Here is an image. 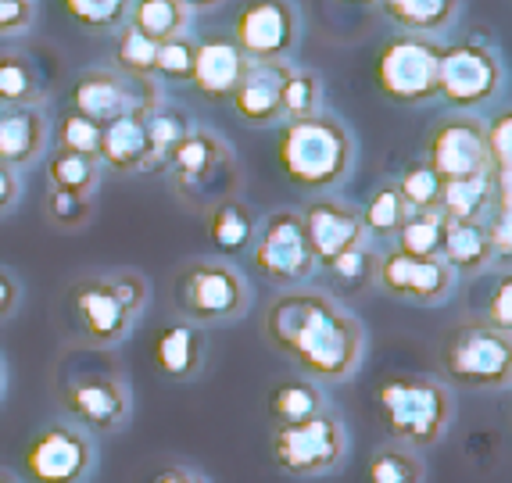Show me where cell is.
I'll return each instance as SVG.
<instances>
[{
  "label": "cell",
  "mask_w": 512,
  "mask_h": 483,
  "mask_svg": "<svg viewBox=\"0 0 512 483\" xmlns=\"http://www.w3.org/2000/svg\"><path fill=\"white\" fill-rule=\"evenodd\" d=\"M262 337L269 348L298 365V376L323 387L351 380L366 355L362 322L330 290H280L262 315Z\"/></svg>",
  "instance_id": "obj_1"
},
{
  "label": "cell",
  "mask_w": 512,
  "mask_h": 483,
  "mask_svg": "<svg viewBox=\"0 0 512 483\" xmlns=\"http://www.w3.org/2000/svg\"><path fill=\"white\" fill-rule=\"evenodd\" d=\"M147 297L151 287L137 269L86 272L65 290V312L83 348L115 351L144 315Z\"/></svg>",
  "instance_id": "obj_2"
},
{
  "label": "cell",
  "mask_w": 512,
  "mask_h": 483,
  "mask_svg": "<svg viewBox=\"0 0 512 483\" xmlns=\"http://www.w3.org/2000/svg\"><path fill=\"white\" fill-rule=\"evenodd\" d=\"M276 161L287 183L305 194H333L351 176L359 147L355 136L333 111H316L308 119L280 122Z\"/></svg>",
  "instance_id": "obj_3"
},
{
  "label": "cell",
  "mask_w": 512,
  "mask_h": 483,
  "mask_svg": "<svg viewBox=\"0 0 512 483\" xmlns=\"http://www.w3.org/2000/svg\"><path fill=\"white\" fill-rule=\"evenodd\" d=\"M86 355L65 351L54 369V398L69 423L86 430L90 437H111L122 433L133 416V390L115 362H90Z\"/></svg>",
  "instance_id": "obj_4"
},
{
  "label": "cell",
  "mask_w": 512,
  "mask_h": 483,
  "mask_svg": "<svg viewBox=\"0 0 512 483\" xmlns=\"http://www.w3.org/2000/svg\"><path fill=\"white\" fill-rule=\"evenodd\" d=\"M373 405L387 441L427 451L448 437L455 416L452 387L427 373H394L373 387Z\"/></svg>",
  "instance_id": "obj_5"
},
{
  "label": "cell",
  "mask_w": 512,
  "mask_h": 483,
  "mask_svg": "<svg viewBox=\"0 0 512 483\" xmlns=\"http://www.w3.org/2000/svg\"><path fill=\"white\" fill-rule=\"evenodd\" d=\"M172 308L194 326H230L251 308L248 276L226 258H187L172 272Z\"/></svg>",
  "instance_id": "obj_6"
},
{
  "label": "cell",
  "mask_w": 512,
  "mask_h": 483,
  "mask_svg": "<svg viewBox=\"0 0 512 483\" xmlns=\"http://www.w3.org/2000/svg\"><path fill=\"white\" fill-rule=\"evenodd\" d=\"M165 176L172 194L190 212H205L208 204L240 194V183H244L233 147L205 126H194L176 144V151L165 161Z\"/></svg>",
  "instance_id": "obj_7"
},
{
  "label": "cell",
  "mask_w": 512,
  "mask_h": 483,
  "mask_svg": "<svg viewBox=\"0 0 512 483\" xmlns=\"http://www.w3.org/2000/svg\"><path fill=\"white\" fill-rule=\"evenodd\" d=\"M441 376L448 387L473 394H502L512 383V333L487 326L484 319H462L441 340Z\"/></svg>",
  "instance_id": "obj_8"
},
{
  "label": "cell",
  "mask_w": 512,
  "mask_h": 483,
  "mask_svg": "<svg viewBox=\"0 0 512 483\" xmlns=\"http://www.w3.org/2000/svg\"><path fill=\"white\" fill-rule=\"evenodd\" d=\"M269 451H273L280 473L294 476V480H319V476L341 469V462L348 458V430H344L341 416L326 408L301 423L273 426Z\"/></svg>",
  "instance_id": "obj_9"
},
{
  "label": "cell",
  "mask_w": 512,
  "mask_h": 483,
  "mask_svg": "<svg viewBox=\"0 0 512 483\" xmlns=\"http://www.w3.org/2000/svg\"><path fill=\"white\" fill-rule=\"evenodd\" d=\"M505 86V61L498 47L484 36H462L441 43V79L437 97L452 111H473L491 104Z\"/></svg>",
  "instance_id": "obj_10"
},
{
  "label": "cell",
  "mask_w": 512,
  "mask_h": 483,
  "mask_svg": "<svg viewBox=\"0 0 512 483\" xmlns=\"http://www.w3.org/2000/svg\"><path fill=\"white\" fill-rule=\"evenodd\" d=\"M437 79H441V40L412 33H394L376 51V86L387 101L419 108L437 101Z\"/></svg>",
  "instance_id": "obj_11"
},
{
  "label": "cell",
  "mask_w": 512,
  "mask_h": 483,
  "mask_svg": "<svg viewBox=\"0 0 512 483\" xmlns=\"http://www.w3.org/2000/svg\"><path fill=\"white\" fill-rule=\"evenodd\" d=\"M248 251L258 276L280 290L305 287L316 272V258L308 247L298 208H276L265 219H258L255 240Z\"/></svg>",
  "instance_id": "obj_12"
},
{
  "label": "cell",
  "mask_w": 512,
  "mask_h": 483,
  "mask_svg": "<svg viewBox=\"0 0 512 483\" xmlns=\"http://www.w3.org/2000/svg\"><path fill=\"white\" fill-rule=\"evenodd\" d=\"M162 101L158 79H129L111 65L83 68L69 86V111H79L97 126H108L129 111H151Z\"/></svg>",
  "instance_id": "obj_13"
},
{
  "label": "cell",
  "mask_w": 512,
  "mask_h": 483,
  "mask_svg": "<svg viewBox=\"0 0 512 483\" xmlns=\"http://www.w3.org/2000/svg\"><path fill=\"white\" fill-rule=\"evenodd\" d=\"M22 469L33 483H90L97 469V437L69 419L47 423L22 451Z\"/></svg>",
  "instance_id": "obj_14"
},
{
  "label": "cell",
  "mask_w": 512,
  "mask_h": 483,
  "mask_svg": "<svg viewBox=\"0 0 512 483\" xmlns=\"http://www.w3.org/2000/svg\"><path fill=\"white\" fill-rule=\"evenodd\" d=\"M230 36L248 61H291L301 47V11L294 0H244Z\"/></svg>",
  "instance_id": "obj_15"
},
{
  "label": "cell",
  "mask_w": 512,
  "mask_h": 483,
  "mask_svg": "<svg viewBox=\"0 0 512 483\" xmlns=\"http://www.w3.org/2000/svg\"><path fill=\"white\" fill-rule=\"evenodd\" d=\"M423 161L441 179H466V176H487L491 161H487L484 144V119L473 111H452L441 122H434L423 144Z\"/></svg>",
  "instance_id": "obj_16"
},
{
  "label": "cell",
  "mask_w": 512,
  "mask_h": 483,
  "mask_svg": "<svg viewBox=\"0 0 512 483\" xmlns=\"http://www.w3.org/2000/svg\"><path fill=\"white\" fill-rule=\"evenodd\" d=\"M455 272L441 258H412L402 251H380L376 258V280L373 287L384 290L394 301H409V305L437 308L444 305L455 290Z\"/></svg>",
  "instance_id": "obj_17"
},
{
  "label": "cell",
  "mask_w": 512,
  "mask_h": 483,
  "mask_svg": "<svg viewBox=\"0 0 512 483\" xmlns=\"http://www.w3.org/2000/svg\"><path fill=\"white\" fill-rule=\"evenodd\" d=\"M301 226H305L308 247L316 258V269L333 262L337 255L351 251V247L366 244V229H362V215L355 204H344L333 194H316L301 208Z\"/></svg>",
  "instance_id": "obj_18"
},
{
  "label": "cell",
  "mask_w": 512,
  "mask_h": 483,
  "mask_svg": "<svg viewBox=\"0 0 512 483\" xmlns=\"http://www.w3.org/2000/svg\"><path fill=\"white\" fill-rule=\"evenodd\" d=\"M294 61H248L230 104L237 119L251 129H269L283 122V79Z\"/></svg>",
  "instance_id": "obj_19"
},
{
  "label": "cell",
  "mask_w": 512,
  "mask_h": 483,
  "mask_svg": "<svg viewBox=\"0 0 512 483\" xmlns=\"http://www.w3.org/2000/svg\"><path fill=\"white\" fill-rule=\"evenodd\" d=\"M51 147V119L43 104L0 108V165L22 172L33 169Z\"/></svg>",
  "instance_id": "obj_20"
},
{
  "label": "cell",
  "mask_w": 512,
  "mask_h": 483,
  "mask_svg": "<svg viewBox=\"0 0 512 483\" xmlns=\"http://www.w3.org/2000/svg\"><path fill=\"white\" fill-rule=\"evenodd\" d=\"M244 68H248V58H244V51H240L230 33H208L197 40L190 86L205 101H230Z\"/></svg>",
  "instance_id": "obj_21"
},
{
  "label": "cell",
  "mask_w": 512,
  "mask_h": 483,
  "mask_svg": "<svg viewBox=\"0 0 512 483\" xmlns=\"http://www.w3.org/2000/svg\"><path fill=\"white\" fill-rule=\"evenodd\" d=\"M151 355H154V365H158V373L169 376V380H176V383L197 380V376L205 373V362H208L205 330L187 319L165 322L162 330L154 333Z\"/></svg>",
  "instance_id": "obj_22"
},
{
  "label": "cell",
  "mask_w": 512,
  "mask_h": 483,
  "mask_svg": "<svg viewBox=\"0 0 512 483\" xmlns=\"http://www.w3.org/2000/svg\"><path fill=\"white\" fill-rule=\"evenodd\" d=\"M144 115L147 111H129L101 126V151H97L101 169L115 176H151V140H147Z\"/></svg>",
  "instance_id": "obj_23"
},
{
  "label": "cell",
  "mask_w": 512,
  "mask_h": 483,
  "mask_svg": "<svg viewBox=\"0 0 512 483\" xmlns=\"http://www.w3.org/2000/svg\"><path fill=\"white\" fill-rule=\"evenodd\" d=\"M437 258L455 272V280H477V276H484L495 265V244L487 237V219H444L441 255Z\"/></svg>",
  "instance_id": "obj_24"
},
{
  "label": "cell",
  "mask_w": 512,
  "mask_h": 483,
  "mask_svg": "<svg viewBox=\"0 0 512 483\" xmlns=\"http://www.w3.org/2000/svg\"><path fill=\"white\" fill-rule=\"evenodd\" d=\"M255 229L258 219L240 194L222 197V201L205 208V233L215 247V258H233L240 251H248L251 240H255Z\"/></svg>",
  "instance_id": "obj_25"
},
{
  "label": "cell",
  "mask_w": 512,
  "mask_h": 483,
  "mask_svg": "<svg viewBox=\"0 0 512 483\" xmlns=\"http://www.w3.org/2000/svg\"><path fill=\"white\" fill-rule=\"evenodd\" d=\"M376 8L384 11V18L398 33L441 40L459 22L462 0H376Z\"/></svg>",
  "instance_id": "obj_26"
},
{
  "label": "cell",
  "mask_w": 512,
  "mask_h": 483,
  "mask_svg": "<svg viewBox=\"0 0 512 483\" xmlns=\"http://www.w3.org/2000/svg\"><path fill=\"white\" fill-rule=\"evenodd\" d=\"M51 83L26 51H0V108L18 104H47Z\"/></svg>",
  "instance_id": "obj_27"
},
{
  "label": "cell",
  "mask_w": 512,
  "mask_h": 483,
  "mask_svg": "<svg viewBox=\"0 0 512 483\" xmlns=\"http://www.w3.org/2000/svg\"><path fill=\"white\" fill-rule=\"evenodd\" d=\"M495 208V176H466V179H441V201L437 212L444 219L480 222Z\"/></svg>",
  "instance_id": "obj_28"
},
{
  "label": "cell",
  "mask_w": 512,
  "mask_h": 483,
  "mask_svg": "<svg viewBox=\"0 0 512 483\" xmlns=\"http://www.w3.org/2000/svg\"><path fill=\"white\" fill-rule=\"evenodd\" d=\"M190 15L194 11L183 0H126V26L151 43L190 33Z\"/></svg>",
  "instance_id": "obj_29"
},
{
  "label": "cell",
  "mask_w": 512,
  "mask_h": 483,
  "mask_svg": "<svg viewBox=\"0 0 512 483\" xmlns=\"http://www.w3.org/2000/svg\"><path fill=\"white\" fill-rule=\"evenodd\" d=\"M326 408H330V401H326L323 383L308 380V376H291V380L276 383L269 390V401H265V412H269L273 426L301 423V419L326 412Z\"/></svg>",
  "instance_id": "obj_30"
},
{
  "label": "cell",
  "mask_w": 512,
  "mask_h": 483,
  "mask_svg": "<svg viewBox=\"0 0 512 483\" xmlns=\"http://www.w3.org/2000/svg\"><path fill=\"white\" fill-rule=\"evenodd\" d=\"M43 172H47V187L72 190V194H97L101 176H104L97 158L58 151V147H47V154H43Z\"/></svg>",
  "instance_id": "obj_31"
},
{
  "label": "cell",
  "mask_w": 512,
  "mask_h": 483,
  "mask_svg": "<svg viewBox=\"0 0 512 483\" xmlns=\"http://www.w3.org/2000/svg\"><path fill=\"white\" fill-rule=\"evenodd\" d=\"M144 126H147V140H151V172H165L169 154L194 129V122H190V115L183 108L162 101L158 108L144 115Z\"/></svg>",
  "instance_id": "obj_32"
},
{
  "label": "cell",
  "mask_w": 512,
  "mask_h": 483,
  "mask_svg": "<svg viewBox=\"0 0 512 483\" xmlns=\"http://www.w3.org/2000/svg\"><path fill=\"white\" fill-rule=\"evenodd\" d=\"M366 480L369 483H427V462H423L419 451L387 441L369 455Z\"/></svg>",
  "instance_id": "obj_33"
},
{
  "label": "cell",
  "mask_w": 512,
  "mask_h": 483,
  "mask_svg": "<svg viewBox=\"0 0 512 483\" xmlns=\"http://www.w3.org/2000/svg\"><path fill=\"white\" fill-rule=\"evenodd\" d=\"M376 258H380V251L373 247V240H366V244L351 247L333 262H326V280L341 294H366V290H373L376 280Z\"/></svg>",
  "instance_id": "obj_34"
},
{
  "label": "cell",
  "mask_w": 512,
  "mask_h": 483,
  "mask_svg": "<svg viewBox=\"0 0 512 483\" xmlns=\"http://www.w3.org/2000/svg\"><path fill=\"white\" fill-rule=\"evenodd\" d=\"M362 215V229H366V237L373 240H394V233L402 229V222L409 219V204L402 201L398 187L391 183H380V187L369 194V201L359 208Z\"/></svg>",
  "instance_id": "obj_35"
},
{
  "label": "cell",
  "mask_w": 512,
  "mask_h": 483,
  "mask_svg": "<svg viewBox=\"0 0 512 483\" xmlns=\"http://www.w3.org/2000/svg\"><path fill=\"white\" fill-rule=\"evenodd\" d=\"M97 215V194H72V190L47 187L43 197V219L58 233H83Z\"/></svg>",
  "instance_id": "obj_36"
},
{
  "label": "cell",
  "mask_w": 512,
  "mask_h": 483,
  "mask_svg": "<svg viewBox=\"0 0 512 483\" xmlns=\"http://www.w3.org/2000/svg\"><path fill=\"white\" fill-rule=\"evenodd\" d=\"M323 108H326V94L319 72H312L305 65L287 68V79H283V122L308 119V115H316Z\"/></svg>",
  "instance_id": "obj_37"
},
{
  "label": "cell",
  "mask_w": 512,
  "mask_h": 483,
  "mask_svg": "<svg viewBox=\"0 0 512 483\" xmlns=\"http://www.w3.org/2000/svg\"><path fill=\"white\" fill-rule=\"evenodd\" d=\"M441 233H444V215L441 212H409L402 229L394 233V251L412 258H437L441 255Z\"/></svg>",
  "instance_id": "obj_38"
},
{
  "label": "cell",
  "mask_w": 512,
  "mask_h": 483,
  "mask_svg": "<svg viewBox=\"0 0 512 483\" xmlns=\"http://www.w3.org/2000/svg\"><path fill=\"white\" fill-rule=\"evenodd\" d=\"M154 47L158 43H151L147 36H140L137 29H129L122 22L115 43H111V68L129 79H154Z\"/></svg>",
  "instance_id": "obj_39"
},
{
  "label": "cell",
  "mask_w": 512,
  "mask_h": 483,
  "mask_svg": "<svg viewBox=\"0 0 512 483\" xmlns=\"http://www.w3.org/2000/svg\"><path fill=\"white\" fill-rule=\"evenodd\" d=\"M394 187H398L402 201L409 204V212H437V201H441V176H437L423 158L409 161L402 169V176L394 179Z\"/></svg>",
  "instance_id": "obj_40"
},
{
  "label": "cell",
  "mask_w": 512,
  "mask_h": 483,
  "mask_svg": "<svg viewBox=\"0 0 512 483\" xmlns=\"http://www.w3.org/2000/svg\"><path fill=\"white\" fill-rule=\"evenodd\" d=\"M194 54H197V40L190 33L162 40L158 47H154V79H158V83L190 86V76H194Z\"/></svg>",
  "instance_id": "obj_41"
},
{
  "label": "cell",
  "mask_w": 512,
  "mask_h": 483,
  "mask_svg": "<svg viewBox=\"0 0 512 483\" xmlns=\"http://www.w3.org/2000/svg\"><path fill=\"white\" fill-rule=\"evenodd\" d=\"M51 147L58 151H72V154H86V158H97L101 151V126L90 119H83L79 111H69L61 115L51 126Z\"/></svg>",
  "instance_id": "obj_42"
},
{
  "label": "cell",
  "mask_w": 512,
  "mask_h": 483,
  "mask_svg": "<svg viewBox=\"0 0 512 483\" xmlns=\"http://www.w3.org/2000/svg\"><path fill=\"white\" fill-rule=\"evenodd\" d=\"M484 144L487 161H491V176H512V115L509 108L498 119L484 122Z\"/></svg>",
  "instance_id": "obj_43"
},
{
  "label": "cell",
  "mask_w": 512,
  "mask_h": 483,
  "mask_svg": "<svg viewBox=\"0 0 512 483\" xmlns=\"http://www.w3.org/2000/svg\"><path fill=\"white\" fill-rule=\"evenodd\" d=\"M40 8L36 0H0V40H18L33 33Z\"/></svg>",
  "instance_id": "obj_44"
},
{
  "label": "cell",
  "mask_w": 512,
  "mask_h": 483,
  "mask_svg": "<svg viewBox=\"0 0 512 483\" xmlns=\"http://www.w3.org/2000/svg\"><path fill=\"white\" fill-rule=\"evenodd\" d=\"M480 319H484L487 326H495V330L512 333V276H509V269L502 272L498 287L491 290V297H487V312L480 315Z\"/></svg>",
  "instance_id": "obj_45"
},
{
  "label": "cell",
  "mask_w": 512,
  "mask_h": 483,
  "mask_svg": "<svg viewBox=\"0 0 512 483\" xmlns=\"http://www.w3.org/2000/svg\"><path fill=\"white\" fill-rule=\"evenodd\" d=\"M495 219L487 222V237L495 244V262L502 265V272L509 269V255H512V212L505 208H491Z\"/></svg>",
  "instance_id": "obj_46"
},
{
  "label": "cell",
  "mask_w": 512,
  "mask_h": 483,
  "mask_svg": "<svg viewBox=\"0 0 512 483\" xmlns=\"http://www.w3.org/2000/svg\"><path fill=\"white\" fill-rule=\"evenodd\" d=\"M22 305V280L8 265H0V322H8Z\"/></svg>",
  "instance_id": "obj_47"
},
{
  "label": "cell",
  "mask_w": 512,
  "mask_h": 483,
  "mask_svg": "<svg viewBox=\"0 0 512 483\" xmlns=\"http://www.w3.org/2000/svg\"><path fill=\"white\" fill-rule=\"evenodd\" d=\"M22 197V176L8 165H0V219H8Z\"/></svg>",
  "instance_id": "obj_48"
},
{
  "label": "cell",
  "mask_w": 512,
  "mask_h": 483,
  "mask_svg": "<svg viewBox=\"0 0 512 483\" xmlns=\"http://www.w3.org/2000/svg\"><path fill=\"white\" fill-rule=\"evenodd\" d=\"M154 483H212V480H208L205 473L190 469V466H165V469H158Z\"/></svg>",
  "instance_id": "obj_49"
},
{
  "label": "cell",
  "mask_w": 512,
  "mask_h": 483,
  "mask_svg": "<svg viewBox=\"0 0 512 483\" xmlns=\"http://www.w3.org/2000/svg\"><path fill=\"white\" fill-rule=\"evenodd\" d=\"M190 11H205V8H219V0H183Z\"/></svg>",
  "instance_id": "obj_50"
},
{
  "label": "cell",
  "mask_w": 512,
  "mask_h": 483,
  "mask_svg": "<svg viewBox=\"0 0 512 483\" xmlns=\"http://www.w3.org/2000/svg\"><path fill=\"white\" fill-rule=\"evenodd\" d=\"M337 4H348V8H376V0H337Z\"/></svg>",
  "instance_id": "obj_51"
},
{
  "label": "cell",
  "mask_w": 512,
  "mask_h": 483,
  "mask_svg": "<svg viewBox=\"0 0 512 483\" xmlns=\"http://www.w3.org/2000/svg\"><path fill=\"white\" fill-rule=\"evenodd\" d=\"M0 483H22V480H18V476L11 473V469H0Z\"/></svg>",
  "instance_id": "obj_52"
},
{
  "label": "cell",
  "mask_w": 512,
  "mask_h": 483,
  "mask_svg": "<svg viewBox=\"0 0 512 483\" xmlns=\"http://www.w3.org/2000/svg\"><path fill=\"white\" fill-rule=\"evenodd\" d=\"M4 387H8V369H4V358H0V394H4Z\"/></svg>",
  "instance_id": "obj_53"
}]
</instances>
